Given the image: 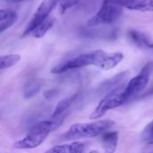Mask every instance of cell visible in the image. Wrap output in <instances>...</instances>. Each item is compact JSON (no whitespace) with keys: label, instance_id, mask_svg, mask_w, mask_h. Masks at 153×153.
<instances>
[{"label":"cell","instance_id":"cell-21","mask_svg":"<svg viewBox=\"0 0 153 153\" xmlns=\"http://www.w3.org/2000/svg\"><path fill=\"white\" fill-rule=\"evenodd\" d=\"M151 96H153V85H152L146 91H144L142 94L141 98H147V97H151Z\"/></svg>","mask_w":153,"mask_h":153},{"label":"cell","instance_id":"cell-16","mask_svg":"<svg viewBox=\"0 0 153 153\" xmlns=\"http://www.w3.org/2000/svg\"><path fill=\"white\" fill-rule=\"evenodd\" d=\"M21 60V56L19 54H7L0 56V70L8 69L15 65Z\"/></svg>","mask_w":153,"mask_h":153},{"label":"cell","instance_id":"cell-19","mask_svg":"<svg viewBox=\"0 0 153 153\" xmlns=\"http://www.w3.org/2000/svg\"><path fill=\"white\" fill-rule=\"evenodd\" d=\"M41 88V83L39 82H32L28 84V86L24 90V98L25 99H30L34 97L40 90Z\"/></svg>","mask_w":153,"mask_h":153},{"label":"cell","instance_id":"cell-4","mask_svg":"<svg viewBox=\"0 0 153 153\" xmlns=\"http://www.w3.org/2000/svg\"><path fill=\"white\" fill-rule=\"evenodd\" d=\"M122 0H104L99 11L87 21V26L109 24L120 18L123 13Z\"/></svg>","mask_w":153,"mask_h":153},{"label":"cell","instance_id":"cell-7","mask_svg":"<svg viewBox=\"0 0 153 153\" xmlns=\"http://www.w3.org/2000/svg\"><path fill=\"white\" fill-rule=\"evenodd\" d=\"M56 4H58V0H43L34 13L29 23L27 24L26 29L23 32V36H29L40 22L50 16L49 13L56 7Z\"/></svg>","mask_w":153,"mask_h":153},{"label":"cell","instance_id":"cell-14","mask_svg":"<svg viewBox=\"0 0 153 153\" xmlns=\"http://www.w3.org/2000/svg\"><path fill=\"white\" fill-rule=\"evenodd\" d=\"M55 22H56V19L52 16H48L34 29V30L30 34V36H32L33 38H37V39L43 38L48 33V31L53 28Z\"/></svg>","mask_w":153,"mask_h":153},{"label":"cell","instance_id":"cell-5","mask_svg":"<svg viewBox=\"0 0 153 153\" xmlns=\"http://www.w3.org/2000/svg\"><path fill=\"white\" fill-rule=\"evenodd\" d=\"M126 83H122L117 88L110 91L109 93L106 94V96L100 100V102L98 104L96 108L93 110V112L91 114L90 118L91 119H98L105 116V114L111 110L115 109L123 104L126 103V100L124 96V90L126 88Z\"/></svg>","mask_w":153,"mask_h":153},{"label":"cell","instance_id":"cell-15","mask_svg":"<svg viewBox=\"0 0 153 153\" xmlns=\"http://www.w3.org/2000/svg\"><path fill=\"white\" fill-rule=\"evenodd\" d=\"M77 96H78V93L74 94L73 96H70V97L65 98V99L62 100L61 101H59V103L56 105V107L55 108V109L53 111L51 118H56V117L64 116V114H65V112L70 108L72 104L74 102Z\"/></svg>","mask_w":153,"mask_h":153},{"label":"cell","instance_id":"cell-2","mask_svg":"<svg viewBox=\"0 0 153 153\" xmlns=\"http://www.w3.org/2000/svg\"><path fill=\"white\" fill-rule=\"evenodd\" d=\"M115 125V122L110 119L98 120L91 123H78L74 124L60 136L61 141L75 142L82 138L96 137L107 133Z\"/></svg>","mask_w":153,"mask_h":153},{"label":"cell","instance_id":"cell-6","mask_svg":"<svg viewBox=\"0 0 153 153\" xmlns=\"http://www.w3.org/2000/svg\"><path fill=\"white\" fill-rule=\"evenodd\" d=\"M152 66V63L146 64L141 70V72L126 83V88L124 90V96L126 102L138 96L142 91L146 89L150 81Z\"/></svg>","mask_w":153,"mask_h":153},{"label":"cell","instance_id":"cell-22","mask_svg":"<svg viewBox=\"0 0 153 153\" xmlns=\"http://www.w3.org/2000/svg\"><path fill=\"white\" fill-rule=\"evenodd\" d=\"M136 0H122V2H123V5H124V7H126V8H128L133 3H134Z\"/></svg>","mask_w":153,"mask_h":153},{"label":"cell","instance_id":"cell-23","mask_svg":"<svg viewBox=\"0 0 153 153\" xmlns=\"http://www.w3.org/2000/svg\"><path fill=\"white\" fill-rule=\"evenodd\" d=\"M7 1L11 2V3H14V4H18V3H22V2H24L27 0H7Z\"/></svg>","mask_w":153,"mask_h":153},{"label":"cell","instance_id":"cell-20","mask_svg":"<svg viewBox=\"0 0 153 153\" xmlns=\"http://www.w3.org/2000/svg\"><path fill=\"white\" fill-rule=\"evenodd\" d=\"M78 3V0H58L61 13H65L69 8L74 6Z\"/></svg>","mask_w":153,"mask_h":153},{"label":"cell","instance_id":"cell-10","mask_svg":"<svg viewBox=\"0 0 153 153\" xmlns=\"http://www.w3.org/2000/svg\"><path fill=\"white\" fill-rule=\"evenodd\" d=\"M123 59H124V54L121 52L106 53L102 57L98 68L104 71L111 70L115 68Z\"/></svg>","mask_w":153,"mask_h":153},{"label":"cell","instance_id":"cell-17","mask_svg":"<svg viewBox=\"0 0 153 153\" xmlns=\"http://www.w3.org/2000/svg\"><path fill=\"white\" fill-rule=\"evenodd\" d=\"M128 9L141 12H153V0H136Z\"/></svg>","mask_w":153,"mask_h":153},{"label":"cell","instance_id":"cell-1","mask_svg":"<svg viewBox=\"0 0 153 153\" xmlns=\"http://www.w3.org/2000/svg\"><path fill=\"white\" fill-rule=\"evenodd\" d=\"M65 116L66 115L56 118H51L50 120L40 121L33 125L26 136L14 143L13 147L18 150H31L38 148L44 143L50 133L57 129L63 124Z\"/></svg>","mask_w":153,"mask_h":153},{"label":"cell","instance_id":"cell-25","mask_svg":"<svg viewBox=\"0 0 153 153\" xmlns=\"http://www.w3.org/2000/svg\"><path fill=\"white\" fill-rule=\"evenodd\" d=\"M152 153H153V152H152Z\"/></svg>","mask_w":153,"mask_h":153},{"label":"cell","instance_id":"cell-24","mask_svg":"<svg viewBox=\"0 0 153 153\" xmlns=\"http://www.w3.org/2000/svg\"><path fill=\"white\" fill-rule=\"evenodd\" d=\"M90 153H99L98 151H91V152H90Z\"/></svg>","mask_w":153,"mask_h":153},{"label":"cell","instance_id":"cell-13","mask_svg":"<svg viewBox=\"0 0 153 153\" xmlns=\"http://www.w3.org/2000/svg\"><path fill=\"white\" fill-rule=\"evenodd\" d=\"M127 75H128V72H123L121 74H117L116 76L112 77L111 79L104 82L100 85V91H102L103 92H106V93L107 92L109 93L110 91H112L113 90L117 88L119 85L124 83V81L126 80Z\"/></svg>","mask_w":153,"mask_h":153},{"label":"cell","instance_id":"cell-18","mask_svg":"<svg viewBox=\"0 0 153 153\" xmlns=\"http://www.w3.org/2000/svg\"><path fill=\"white\" fill-rule=\"evenodd\" d=\"M140 138L142 142L147 144H153V120L143 130Z\"/></svg>","mask_w":153,"mask_h":153},{"label":"cell","instance_id":"cell-12","mask_svg":"<svg viewBox=\"0 0 153 153\" xmlns=\"http://www.w3.org/2000/svg\"><path fill=\"white\" fill-rule=\"evenodd\" d=\"M18 16L15 12L9 9L0 10V33L10 29L17 21Z\"/></svg>","mask_w":153,"mask_h":153},{"label":"cell","instance_id":"cell-8","mask_svg":"<svg viewBox=\"0 0 153 153\" xmlns=\"http://www.w3.org/2000/svg\"><path fill=\"white\" fill-rule=\"evenodd\" d=\"M128 38L138 48L153 53V40L145 33L132 29L128 30Z\"/></svg>","mask_w":153,"mask_h":153},{"label":"cell","instance_id":"cell-11","mask_svg":"<svg viewBox=\"0 0 153 153\" xmlns=\"http://www.w3.org/2000/svg\"><path fill=\"white\" fill-rule=\"evenodd\" d=\"M119 141V133L117 131L107 132L103 134L101 143L104 153H116Z\"/></svg>","mask_w":153,"mask_h":153},{"label":"cell","instance_id":"cell-3","mask_svg":"<svg viewBox=\"0 0 153 153\" xmlns=\"http://www.w3.org/2000/svg\"><path fill=\"white\" fill-rule=\"evenodd\" d=\"M105 54L106 52L100 49L92 50V51L82 54L80 56L71 58L55 66L51 70V73L55 74H59L66 73L71 70H75V69H79V68L89 66V65H95L98 67Z\"/></svg>","mask_w":153,"mask_h":153},{"label":"cell","instance_id":"cell-9","mask_svg":"<svg viewBox=\"0 0 153 153\" xmlns=\"http://www.w3.org/2000/svg\"><path fill=\"white\" fill-rule=\"evenodd\" d=\"M85 149V144L82 142H72L66 144L56 145L44 153H83Z\"/></svg>","mask_w":153,"mask_h":153}]
</instances>
